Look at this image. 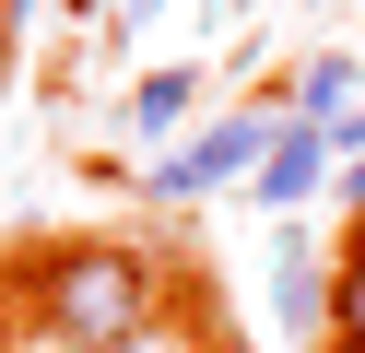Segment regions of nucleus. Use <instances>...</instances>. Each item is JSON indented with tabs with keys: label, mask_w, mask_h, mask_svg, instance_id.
Listing matches in <instances>:
<instances>
[{
	"label": "nucleus",
	"mask_w": 365,
	"mask_h": 353,
	"mask_svg": "<svg viewBox=\"0 0 365 353\" xmlns=\"http://www.w3.org/2000/svg\"><path fill=\"white\" fill-rule=\"evenodd\" d=\"M24 306H36V329L59 353H130L153 329V306H165V271L130 235H59L24 271Z\"/></svg>",
	"instance_id": "nucleus-1"
},
{
	"label": "nucleus",
	"mask_w": 365,
	"mask_h": 353,
	"mask_svg": "<svg viewBox=\"0 0 365 353\" xmlns=\"http://www.w3.org/2000/svg\"><path fill=\"white\" fill-rule=\"evenodd\" d=\"M283 118H294V83H271V94H247V106H212L189 141H165V153L142 165V200H212V188H247L259 177V153L283 141Z\"/></svg>",
	"instance_id": "nucleus-2"
},
{
	"label": "nucleus",
	"mask_w": 365,
	"mask_h": 353,
	"mask_svg": "<svg viewBox=\"0 0 365 353\" xmlns=\"http://www.w3.org/2000/svg\"><path fill=\"white\" fill-rule=\"evenodd\" d=\"M330 177H341V130H318V118H283V141L259 153L247 200H259V212H307V200H318Z\"/></svg>",
	"instance_id": "nucleus-3"
},
{
	"label": "nucleus",
	"mask_w": 365,
	"mask_h": 353,
	"mask_svg": "<svg viewBox=\"0 0 365 353\" xmlns=\"http://www.w3.org/2000/svg\"><path fill=\"white\" fill-rule=\"evenodd\" d=\"M271 329H283V342L330 329V259H318L307 235H271Z\"/></svg>",
	"instance_id": "nucleus-4"
},
{
	"label": "nucleus",
	"mask_w": 365,
	"mask_h": 353,
	"mask_svg": "<svg viewBox=\"0 0 365 353\" xmlns=\"http://www.w3.org/2000/svg\"><path fill=\"white\" fill-rule=\"evenodd\" d=\"M294 118H318V130H354L365 118V59L354 47H307L294 59Z\"/></svg>",
	"instance_id": "nucleus-5"
},
{
	"label": "nucleus",
	"mask_w": 365,
	"mask_h": 353,
	"mask_svg": "<svg viewBox=\"0 0 365 353\" xmlns=\"http://www.w3.org/2000/svg\"><path fill=\"white\" fill-rule=\"evenodd\" d=\"M189 130H200V71L189 59L142 71V83H130V141H189Z\"/></svg>",
	"instance_id": "nucleus-6"
},
{
	"label": "nucleus",
	"mask_w": 365,
	"mask_h": 353,
	"mask_svg": "<svg viewBox=\"0 0 365 353\" xmlns=\"http://www.w3.org/2000/svg\"><path fill=\"white\" fill-rule=\"evenodd\" d=\"M330 353H365V224L330 259Z\"/></svg>",
	"instance_id": "nucleus-7"
},
{
	"label": "nucleus",
	"mask_w": 365,
	"mask_h": 353,
	"mask_svg": "<svg viewBox=\"0 0 365 353\" xmlns=\"http://www.w3.org/2000/svg\"><path fill=\"white\" fill-rule=\"evenodd\" d=\"M153 12H165V0H106V47H130V36H142Z\"/></svg>",
	"instance_id": "nucleus-8"
},
{
	"label": "nucleus",
	"mask_w": 365,
	"mask_h": 353,
	"mask_svg": "<svg viewBox=\"0 0 365 353\" xmlns=\"http://www.w3.org/2000/svg\"><path fill=\"white\" fill-rule=\"evenodd\" d=\"M330 188H341V212L365 224V153H341V177H330Z\"/></svg>",
	"instance_id": "nucleus-9"
},
{
	"label": "nucleus",
	"mask_w": 365,
	"mask_h": 353,
	"mask_svg": "<svg viewBox=\"0 0 365 353\" xmlns=\"http://www.w3.org/2000/svg\"><path fill=\"white\" fill-rule=\"evenodd\" d=\"M24 12H36V0H0V24H24Z\"/></svg>",
	"instance_id": "nucleus-10"
},
{
	"label": "nucleus",
	"mask_w": 365,
	"mask_h": 353,
	"mask_svg": "<svg viewBox=\"0 0 365 353\" xmlns=\"http://www.w3.org/2000/svg\"><path fill=\"white\" fill-rule=\"evenodd\" d=\"M71 12H95V24H106V0H71Z\"/></svg>",
	"instance_id": "nucleus-11"
},
{
	"label": "nucleus",
	"mask_w": 365,
	"mask_h": 353,
	"mask_svg": "<svg viewBox=\"0 0 365 353\" xmlns=\"http://www.w3.org/2000/svg\"><path fill=\"white\" fill-rule=\"evenodd\" d=\"M0 36H12V24H0Z\"/></svg>",
	"instance_id": "nucleus-12"
}]
</instances>
